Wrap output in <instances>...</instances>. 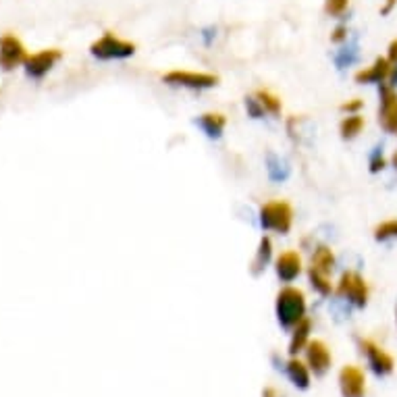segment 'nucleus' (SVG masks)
Returning <instances> with one entry per match:
<instances>
[{
    "label": "nucleus",
    "instance_id": "nucleus-1",
    "mask_svg": "<svg viewBox=\"0 0 397 397\" xmlns=\"http://www.w3.org/2000/svg\"><path fill=\"white\" fill-rule=\"evenodd\" d=\"M277 318L281 326L293 329L302 318H306V297L297 287H283L277 293Z\"/></svg>",
    "mask_w": 397,
    "mask_h": 397
},
{
    "label": "nucleus",
    "instance_id": "nucleus-2",
    "mask_svg": "<svg viewBox=\"0 0 397 397\" xmlns=\"http://www.w3.org/2000/svg\"><path fill=\"white\" fill-rule=\"evenodd\" d=\"M293 225V208L285 200H270L260 206V227L287 235Z\"/></svg>",
    "mask_w": 397,
    "mask_h": 397
},
{
    "label": "nucleus",
    "instance_id": "nucleus-3",
    "mask_svg": "<svg viewBox=\"0 0 397 397\" xmlns=\"http://www.w3.org/2000/svg\"><path fill=\"white\" fill-rule=\"evenodd\" d=\"M90 53L100 61H121V59H129L136 55V44L107 32L100 40H96L90 46Z\"/></svg>",
    "mask_w": 397,
    "mask_h": 397
},
{
    "label": "nucleus",
    "instance_id": "nucleus-4",
    "mask_svg": "<svg viewBox=\"0 0 397 397\" xmlns=\"http://www.w3.org/2000/svg\"><path fill=\"white\" fill-rule=\"evenodd\" d=\"M335 293L339 297L347 299L349 304H353L356 308H364L368 304V285H366L364 277L353 270H347L341 275Z\"/></svg>",
    "mask_w": 397,
    "mask_h": 397
},
{
    "label": "nucleus",
    "instance_id": "nucleus-5",
    "mask_svg": "<svg viewBox=\"0 0 397 397\" xmlns=\"http://www.w3.org/2000/svg\"><path fill=\"white\" fill-rule=\"evenodd\" d=\"M165 84L169 86H177V88H187V90H208L214 88L219 84V77L212 73H200V71H169L163 77Z\"/></svg>",
    "mask_w": 397,
    "mask_h": 397
},
{
    "label": "nucleus",
    "instance_id": "nucleus-6",
    "mask_svg": "<svg viewBox=\"0 0 397 397\" xmlns=\"http://www.w3.org/2000/svg\"><path fill=\"white\" fill-rule=\"evenodd\" d=\"M378 125L385 133L395 136L397 133V92L382 84L378 88Z\"/></svg>",
    "mask_w": 397,
    "mask_h": 397
},
{
    "label": "nucleus",
    "instance_id": "nucleus-7",
    "mask_svg": "<svg viewBox=\"0 0 397 397\" xmlns=\"http://www.w3.org/2000/svg\"><path fill=\"white\" fill-rule=\"evenodd\" d=\"M26 61H28L26 46L19 42V38H15L11 34L0 38V67L5 71H11Z\"/></svg>",
    "mask_w": 397,
    "mask_h": 397
},
{
    "label": "nucleus",
    "instance_id": "nucleus-8",
    "mask_svg": "<svg viewBox=\"0 0 397 397\" xmlns=\"http://www.w3.org/2000/svg\"><path fill=\"white\" fill-rule=\"evenodd\" d=\"M63 59V53L59 48H46V50H40L32 57H28V61L24 63L26 65V73L34 80H40L44 77L59 61Z\"/></svg>",
    "mask_w": 397,
    "mask_h": 397
},
{
    "label": "nucleus",
    "instance_id": "nucleus-9",
    "mask_svg": "<svg viewBox=\"0 0 397 397\" xmlns=\"http://www.w3.org/2000/svg\"><path fill=\"white\" fill-rule=\"evenodd\" d=\"M360 349H362V353H366L368 364H370V368H372L376 374H389V372L393 370V366H395L393 358H391L382 347H378L374 341H370V339H360Z\"/></svg>",
    "mask_w": 397,
    "mask_h": 397
},
{
    "label": "nucleus",
    "instance_id": "nucleus-10",
    "mask_svg": "<svg viewBox=\"0 0 397 397\" xmlns=\"http://www.w3.org/2000/svg\"><path fill=\"white\" fill-rule=\"evenodd\" d=\"M339 387L343 397H364L366 391L364 372L356 366H343L339 372Z\"/></svg>",
    "mask_w": 397,
    "mask_h": 397
},
{
    "label": "nucleus",
    "instance_id": "nucleus-11",
    "mask_svg": "<svg viewBox=\"0 0 397 397\" xmlns=\"http://www.w3.org/2000/svg\"><path fill=\"white\" fill-rule=\"evenodd\" d=\"M389 73H391V67H389V61H387V57H378V59H374V63L370 65V67H366V69H362V71H358L356 75H353V80H356V84H376V86H382V84H387L389 82Z\"/></svg>",
    "mask_w": 397,
    "mask_h": 397
},
{
    "label": "nucleus",
    "instance_id": "nucleus-12",
    "mask_svg": "<svg viewBox=\"0 0 397 397\" xmlns=\"http://www.w3.org/2000/svg\"><path fill=\"white\" fill-rule=\"evenodd\" d=\"M275 270H277V277H279L283 283L295 281V279L299 277V273H302V258H299V254L293 252V250L283 252V254L277 258V262H275Z\"/></svg>",
    "mask_w": 397,
    "mask_h": 397
},
{
    "label": "nucleus",
    "instance_id": "nucleus-13",
    "mask_svg": "<svg viewBox=\"0 0 397 397\" xmlns=\"http://www.w3.org/2000/svg\"><path fill=\"white\" fill-rule=\"evenodd\" d=\"M306 358H308L310 368H312L316 374H324V372L329 370V366H331V351H329V347H326L322 341H318V339L308 341V345H306Z\"/></svg>",
    "mask_w": 397,
    "mask_h": 397
},
{
    "label": "nucleus",
    "instance_id": "nucleus-14",
    "mask_svg": "<svg viewBox=\"0 0 397 397\" xmlns=\"http://www.w3.org/2000/svg\"><path fill=\"white\" fill-rule=\"evenodd\" d=\"M198 125L202 127V131H204L208 138L219 140V138L223 136L225 127H227V119H225V115H221V113H204V115H200Z\"/></svg>",
    "mask_w": 397,
    "mask_h": 397
},
{
    "label": "nucleus",
    "instance_id": "nucleus-15",
    "mask_svg": "<svg viewBox=\"0 0 397 397\" xmlns=\"http://www.w3.org/2000/svg\"><path fill=\"white\" fill-rule=\"evenodd\" d=\"M310 268L318 270V273H324V275H331L333 268H335V254L329 246H318L312 254V262H310Z\"/></svg>",
    "mask_w": 397,
    "mask_h": 397
},
{
    "label": "nucleus",
    "instance_id": "nucleus-16",
    "mask_svg": "<svg viewBox=\"0 0 397 397\" xmlns=\"http://www.w3.org/2000/svg\"><path fill=\"white\" fill-rule=\"evenodd\" d=\"M310 329H312V322L310 318H302L295 326H293V333H291V341H289V353L295 356L297 351H302L306 345H308V337H310Z\"/></svg>",
    "mask_w": 397,
    "mask_h": 397
},
{
    "label": "nucleus",
    "instance_id": "nucleus-17",
    "mask_svg": "<svg viewBox=\"0 0 397 397\" xmlns=\"http://www.w3.org/2000/svg\"><path fill=\"white\" fill-rule=\"evenodd\" d=\"M362 129H364V117H360V113H358V115H347V117H343V121L339 123V133H341L343 140H353V138H358V136L362 133Z\"/></svg>",
    "mask_w": 397,
    "mask_h": 397
},
{
    "label": "nucleus",
    "instance_id": "nucleus-18",
    "mask_svg": "<svg viewBox=\"0 0 397 397\" xmlns=\"http://www.w3.org/2000/svg\"><path fill=\"white\" fill-rule=\"evenodd\" d=\"M287 374H289V378H291L297 387H302V389H306V387L310 385V372H308V368H306L299 360H295V358H291V360L287 362Z\"/></svg>",
    "mask_w": 397,
    "mask_h": 397
},
{
    "label": "nucleus",
    "instance_id": "nucleus-19",
    "mask_svg": "<svg viewBox=\"0 0 397 397\" xmlns=\"http://www.w3.org/2000/svg\"><path fill=\"white\" fill-rule=\"evenodd\" d=\"M270 256H273V243H270L268 237H262V239H260V246H258V252H256V258H254V262H252L254 275H258L260 270L266 268V264L270 262Z\"/></svg>",
    "mask_w": 397,
    "mask_h": 397
},
{
    "label": "nucleus",
    "instance_id": "nucleus-20",
    "mask_svg": "<svg viewBox=\"0 0 397 397\" xmlns=\"http://www.w3.org/2000/svg\"><path fill=\"white\" fill-rule=\"evenodd\" d=\"M308 277H310L312 287H314L320 295H331V293H333L331 275H324V273H318V270H314V268H308Z\"/></svg>",
    "mask_w": 397,
    "mask_h": 397
},
{
    "label": "nucleus",
    "instance_id": "nucleus-21",
    "mask_svg": "<svg viewBox=\"0 0 397 397\" xmlns=\"http://www.w3.org/2000/svg\"><path fill=\"white\" fill-rule=\"evenodd\" d=\"M256 100L260 102L264 113H268V115H279L281 113V98L279 96H275V94H270L266 90H258Z\"/></svg>",
    "mask_w": 397,
    "mask_h": 397
},
{
    "label": "nucleus",
    "instance_id": "nucleus-22",
    "mask_svg": "<svg viewBox=\"0 0 397 397\" xmlns=\"http://www.w3.org/2000/svg\"><path fill=\"white\" fill-rule=\"evenodd\" d=\"M397 237V219L382 221L380 225L374 227V239L376 241H389Z\"/></svg>",
    "mask_w": 397,
    "mask_h": 397
},
{
    "label": "nucleus",
    "instance_id": "nucleus-23",
    "mask_svg": "<svg viewBox=\"0 0 397 397\" xmlns=\"http://www.w3.org/2000/svg\"><path fill=\"white\" fill-rule=\"evenodd\" d=\"M387 61H389V67H391V73H389V82H387V86L395 88V86H397V40H393V42L389 44Z\"/></svg>",
    "mask_w": 397,
    "mask_h": 397
},
{
    "label": "nucleus",
    "instance_id": "nucleus-24",
    "mask_svg": "<svg viewBox=\"0 0 397 397\" xmlns=\"http://www.w3.org/2000/svg\"><path fill=\"white\" fill-rule=\"evenodd\" d=\"M349 7V0H324V13L329 17H343Z\"/></svg>",
    "mask_w": 397,
    "mask_h": 397
},
{
    "label": "nucleus",
    "instance_id": "nucleus-25",
    "mask_svg": "<svg viewBox=\"0 0 397 397\" xmlns=\"http://www.w3.org/2000/svg\"><path fill=\"white\" fill-rule=\"evenodd\" d=\"M370 173H380L385 169V156H382V148H374L368 160Z\"/></svg>",
    "mask_w": 397,
    "mask_h": 397
},
{
    "label": "nucleus",
    "instance_id": "nucleus-26",
    "mask_svg": "<svg viewBox=\"0 0 397 397\" xmlns=\"http://www.w3.org/2000/svg\"><path fill=\"white\" fill-rule=\"evenodd\" d=\"M246 109H248L250 117H254V119L264 117V109L260 107V102L256 100V96H254V98H246Z\"/></svg>",
    "mask_w": 397,
    "mask_h": 397
},
{
    "label": "nucleus",
    "instance_id": "nucleus-27",
    "mask_svg": "<svg viewBox=\"0 0 397 397\" xmlns=\"http://www.w3.org/2000/svg\"><path fill=\"white\" fill-rule=\"evenodd\" d=\"M362 107H364V102H362L360 98H353V100L343 102L339 109H341V113H347V115H358V113L362 111Z\"/></svg>",
    "mask_w": 397,
    "mask_h": 397
},
{
    "label": "nucleus",
    "instance_id": "nucleus-28",
    "mask_svg": "<svg viewBox=\"0 0 397 397\" xmlns=\"http://www.w3.org/2000/svg\"><path fill=\"white\" fill-rule=\"evenodd\" d=\"M345 40H347V28L339 26V28L333 32V36H331V42H335V44H341V42H345Z\"/></svg>",
    "mask_w": 397,
    "mask_h": 397
},
{
    "label": "nucleus",
    "instance_id": "nucleus-29",
    "mask_svg": "<svg viewBox=\"0 0 397 397\" xmlns=\"http://www.w3.org/2000/svg\"><path fill=\"white\" fill-rule=\"evenodd\" d=\"M397 5V0H385V5L380 7V15H389Z\"/></svg>",
    "mask_w": 397,
    "mask_h": 397
},
{
    "label": "nucleus",
    "instance_id": "nucleus-30",
    "mask_svg": "<svg viewBox=\"0 0 397 397\" xmlns=\"http://www.w3.org/2000/svg\"><path fill=\"white\" fill-rule=\"evenodd\" d=\"M391 163H393V167H395V171H397V150L393 152V158H391Z\"/></svg>",
    "mask_w": 397,
    "mask_h": 397
}]
</instances>
